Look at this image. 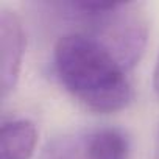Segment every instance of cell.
<instances>
[{"mask_svg": "<svg viewBox=\"0 0 159 159\" xmlns=\"http://www.w3.org/2000/svg\"><path fill=\"white\" fill-rule=\"evenodd\" d=\"M59 7L81 20L88 27L83 33L100 42L125 70L140 59L148 25L137 3L69 2Z\"/></svg>", "mask_w": 159, "mask_h": 159, "instance_id": "2", "label": "cell"}, {"mask_svg": "<svg viewBox=\"0 0 159 159\" xmlns=\"http://www.w3.org/2000/svg\"><path fill=\"white\" fill-rule=\"evenodd\" d=\"M53 64L66 91L94 112H117L133 100L126 70L84 33L61 36L53 50Z\"/></svg>", "mask_w": 159, "mask_h": 159, "instance_id": "1", "label": "cell"}, {"mask_svg": "<svg viewBox=\"0 0 159 159\" xmlns=\"http://www.w3.org/2000/svg\"><path fill=\"white\" fill-rule=\"evenodd\" d=\"M25 52L20 17L10 10L0 11V91L5 98L16 86Z\"/></svg>", "mask_w": 159, "mask_h": 159, "instance_id": "4", "label": "cell"}, {"mask_svg": "<svg viewBox=\"0 0 159 159\" xmlns=\"http://www.w3.org/2000/svg\"><path fill=\"white\" fill-rule=\"evenodd\" d=\"M38 142V129L33 122L19 119L2 125L0 150L2 159H31Z\"/></svg>", "mask_w": 159, "mask_h": 159, "instance_id": "5", "label": "cell"}, {"mask_svg": "<svg viewBox=\"0 0 159 159\" xmlns=\"http://www.w3.org/2000/svg\"><path fill=\"white\" fill-rule=\"evenodd\" d=\"M129 142L119 128L73 131L45 143L39 159H128Z\"/></svg>", "mask_w": 159, "mask_h": 159, "instance_id": "3", "label": "cell"}, {"mask_svg": "<svg viewBox=\"0 0 159 159\" xmlns=\"http://www.w3.org/2000/svg\"><path fill=\"white\" fill-rule=\"evenodd\" d=\"M153 86H154V91L159 95V58L156 61V67H154V73H153Z\"/></svg>", "mask_w": 159, "mask_h": 159, "instance_id": "6", "label": "cell"}]
</instances>
